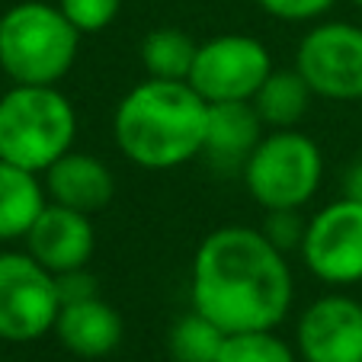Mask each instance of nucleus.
Returning <instances> with one entry per match:
<instances>
[{"instance_id":"obj_1","label":"nucleus","mask_w":362,"mask_h":362,"mask_svg":"<svg viewBox=\"0 0 362 362\" xmlns=\"http://www.w3.org/2000/svg\"><path fill=\"white\" fill-rule=\"evenodd\" d=\"M192 311L225 334L276 330L295 298L286 253L247 225H225L205 234L189 269Z\"/></svg>"},{"instance_id":"obj_2","label":"nucleus","mask_w":362,"mask_h":362,"mask_svg":"<svg viewBox=\"0 0 362 362\" xmlns=\"http://www.w3.org/2000/svg\"><path fill=\"white\" fill-rule=\"evenodd\" d=\"M209 103L189 81L148 77L119 100L112 138L141 170H173L202 158Z\"/></svg>"},{"instance_id":"obj_3","label":"nucleus","mask_w":362,"mask_h":362,"mask_svg":"<svg viewBox=\"0 0 362 362\" xmlns=\"http://www.w3.org/2000/svg\"><path fill=\"white\" fill-rule=\"evenodd\" d=\"M77 112L58 87L13 83L0 96V160L45 173L74 148Z\"/></svg>"},{"instance_id":"obj_4","label":"nucleus","mask_w":362,"mask_h":362,"mask_svg":"<svg viewBox=\"0 0 362 362\" xmlns=\"http://www.w3.org/2000/svg\"><path fill=\"white\" fill-rule=\"evenodd\" d=\"M81 33L58 4L23 0L0 16V71L13 83L58 87L77 62Z\"/></svg>"},{"instance_id":"obj_5","label":"nucleus","mask_w":362,"mask_h":362,"mask_svg":"<svg viewBox=\"0 0 362 362\" xmlns=\"http://www.w3.org/2000/svg\"><path fill=\"white\" fill-rule=\"evenodd\" d=\"M240 173L250 199L267 212L301 209L311 202L324 180V154L301 132L273 129L269 135H263Z\"/></svg>"},{"instance_id":"obj_6","label":"nucleus","mask_w":362,"mask_h":362,"mask_svg":"<svg viewBox=\"0 0 362 362\" xmlns=\"http://www.w3.org/2000/svg\"><path fill=\"white\" fill-rule=\"evenodd\" d=\"M62 298L55 273H48L33 253H0V340L33 343L55 330Z\"/></svg>"},{"instance_id":"obj_7","label":"nucleus","mask_w":362,"mask_h":362,"mask_svg":"<svg viewBox=\"0 0 362 362\" xmlns=\"http://www.w3.org/2000/svg\"><path fill=\"white\" fill-rule=\"evenodd\" d=\"M269 74V48L253 35L231 33L199 45L189 83L205 103H240L253 100Z\"/></svg>"},{"instance_id":"obj_8","label":"nucleus","mask_w":362,"mask_h":362,"mask_svg":"<svg viewBox=\"0 0 362 362\" xmlns=\"http://www.w3.org/2000/svg\"><path fill=\"white\" fill-rule=\"evenodd\" d=\"M295 68L311 93L337 103L362 100V29L353 23H317L295 52Z\"/></svg>"},{"instance_id":"obj_9","label":"nucleus","mask_w":362,"mask_h":362,"mask_svg":"<svg viewBox=\"0 0 362 362\" xmlns=\"http://www.w3.org/2000/svg\"><path fill=\"white\" fill-rule=\"evenodd\" d=\"M301 260L327 286L362 282V202L334 199L308 218L301 238Z\"/></svg>"},{"instance_id":"obj_10","label":"nucleus","mask_w":362,"mask_h":362,"mask_svg":"<svg viewBox=\"0 0 362 362\" xmlns=\"http://www.w3.org/2000/svg\"><path fill=\"white\" fill-rule=\"evenodd\" d=\"M301 362H362V301L330 292L301 311L295 327Z\"/></svg>"},{"instance_id":"obj_11","label":"nucleus","mask_w":362,"mask_h":362,"mask_svg":"<svg viewBox=\"0 0 362 362\" xmlns=\"http://www.w3.org/2000/svg\"><path fill=\"white\" fill-rule=\"evenodd\" d=\"M23 240H26V250L55 276L68 273V269H83L96 250L90 215L74 212V209L58 202H48L42 209Z\"/></svg>"},{"instance_id":"obj_12","label":"nucleus","mask_w":362,"mask_h":362,"mask_svg":"<svg viewBox=\"0 0 362 362\" xmlns=\"http://www.w3.org/2000/svg\"><path fill=\"white\" fill-rule=\"evenodd\" d=\"M42 183H45L48 202L68 205V209L83 215L103 212L112 202V192H116V180H112L110 167L87 151L74 148L42 173Z\"/></svg>"},{"instance_id":"obj_13","label":"nucleus","mask_w":362,"mask_h":362,"mask_svg":"<svg viewBox=\"0 0 362 362\" xmlns=\"http://www.w3.org/2000/svg\"><path fill=\"white\" fill-rule=\"evenodd\" d=\"M263 141V119L250 100L209 103L202 158L215 170H244L257 144Z\"/></svg>"},{"instance_id":"obj_14","label":"nucleus","mask_w":362,"mask_h":362,"mask_svg":"<svg viewBox=\"0 0 362 362\" xmlns=\"http://www.w3.org/2000/svg\"><path fill=\"white\" fill-rule=\"evenodd\" d=\"M125 324L122 315L110 301L96 298H83V301H71L62 305L55 321V337L62 340V346L68 353L81 356V359H103L122 343Z\"/></svg>"},{"instance_id":"obj_15","label":"nucleus","mask_w":362,"mask_h":362,"mask_svg":"<svg viewBox=\"0 0 362 362\" xmlns=\"http://www.w3.org/2000/svg\"><path fill=\"white\" fill-rule=\"evenodd\" d=\"M45 205L48 196L39 173L0 160V244L26 238Z\"/></svg>"},{"instance_id":"obj_16","label":"nucleus","mask_w":362,"mask_h":362,"mask_svg":"<svg viewBox=\"0 0 362 362\" xmlns=\"http://www.w3.org/2000/svg\"><path fill=\"white\" fill-rule=\"evenodd\" d=\"M311 87L308 81L298 74V68L292 71H276L263 81V87L253 96V106L260 112L263 125L269 129H295L305 119L308 106H311Z\"/></svg>"},{"instance_id":"obj_17","label":"nucleus","mask_w":362,"mask_h":362,"mask_svg":"<svg viewBox=\"0 0 362 362\" xmlns=\"http://www.w3.org/2000/svg\"><path fill=\"white\" fill-rule=\"evenodd\" d=\"M199 45L173 26L151 29L141 39V64L158 81H189Z\"/></svg>"},{"instance_id":"obj_18","label":"nucleus","mask_w":362,"mask_h":362,"mask_svg":"<svg viewBox=\"0 0 362 362\" xmlns=\"http://www.w3.org/2000/svg\"><path fill=\"white\" fill-rule=\"evenodd\" d=\"M225 330L212 324L205 315L189 311L177 317L167 334V349L173 362H218V353L225 346Z\"/></svg>"},{"instance_id":"obj_19","label":"nucleus","mask_w":362,"mask_h":362,"mask_svg":"<svg viewBox=\"0 0 362 362\" xmlns=\"http://www.w3.org/2000/svg\"><path fill=\"white\" fill-rule=\"evenodd\" d=\"M218 362H298V356L276 330H244L225 337Z\"/></svg>"},{"instance_id":"obj_20","label":"nucleus","mask_w":362,"mask_h":362,"mask_svg":"<svg viewBox=\"0 0 362 362\" xmlns=\"http://www.w3.org/2000/svg\"><path fill=\"white\" fill-rule=\"evenodd\" d=\"M58 10L81 35H93L112 26V20L122 10V0H58Z\"/></svg>"},{"instance_id":"obj_21","label":"nucleus","mask_w":362,"mask_h":362,"mask_svg":"<svg viewBox=\"0 0 362 362\" xmlns=\"http://www.w3.org/2000/svg\"><path fill=\"white\" fill-rule=\"evenodd\" d=\"M305 228H308V221L301 218L298 209H273V212H267V221H263L260 231L286 253L292 247H301Z\"/></svg>"},{"instance_id":"obj_22","label":"nucleus","mask_w":362,"mask_h":362,"mask_svg":"<svg viewBox=\"0 0 362 362\" xmlns=\"http://www.w3.org/2000/svg\"><path fill=\"white\" fill-rule=\"evenodd\" d=\"M269 16L276 20H286V23H308V20H317L324 16L337 0H257Z\"/></svg>"},{"instance_id":"obj_23","label":"nucleus","mask_w":362,"mask_h":362,"mask_svg":"<svg viewBox=\"0 0 362 362\" xmlns=\"http://www.w3.org/2000/svg\"><path fill=\"white\" fill-rule=\"evenodd\" d=\"M55 286H58V298H62V305L83 301V298H96V295H100L96 276L90 273L87 267H83V269H68V273H58L55 276Z\"/></svg>"},{"instance_id":"obj_24","label":"nucleus","mask_w":362,"mask_h":362,"mask_svg":"<svg viewBox=\"0 0 362 362\" xmlns=\"http://www.w3.org/2000/svg\"><path fill=\"white\" fill-rule=\"evenodd\" d=\"M343 196L359 199L362 202V160H356V164L346 170V177H343Z\"/></svg>"},{"instance_id":"obj_25","label":"nucleus","mask_w":362,"mask_h":362,"mask_svg":"<svg viewBox=\"0 0 362 362\" xmlns=\"http://www.w3.org/2000/svg\"><path fill=\"white\" fill-rule=\"evenodd\" d=\"M356 4H359V7H362V0H356Z\"/></svg>"}]
</instances>
